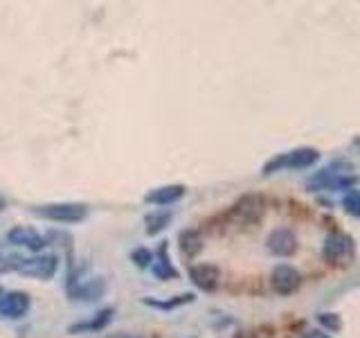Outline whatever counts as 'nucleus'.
Returning a JSON list of instances; mask_svg holds the SVG:
<instances>
[{"instance_id": "obj_21", "label": "nucleus", "mask_w": 360, "mask_h": 338, "mask_svg": "<svg viewBox=\"0 0 360 338\" xmlns=\"http://www.w3.org/2000/svg\"><path fill=\"white\" fill-rule=\"evenodd\" d=\"M117 338H140V336H131V334H124V336H117Z\"/></svg>"}, {"instance_id": "obj_1", "label": "nucleus", "mask_w": 360, "mask_h": 338, "mask_svg": "<svg viewBox=\"0 0 360 338\" xmlns=\"http://www.w3.org/2000/svg\"><path fill=\"white\" fill-rule=\"evenodd\" d=\"M34 212L43 219L59 221V223H79L86 219L88 208L84 203H50V206H39Z\"/></svg>"}, {"instance_id": "obj_9", "label": "nucleus", "mask_w": 360, "mask_h": 338, "mask_svg": "<svg viewBox=\"0 0 360 338\" xmlns=\"http://www.w3.org/2000/svg\"><path fill=\"white\" fill-rule=\"evenodd\" d=\"M349 253H352V239H349L347 234H331V237H326V242H324V257L326 259L338 262V259H342Z\"/></svg>"}, {"instance_id": "obj_3", "label": "nucleus", "mask_w": 360, "mask_h": 338, "mask_svg": "<svg viewBox=\"0 0 360 338\" xmlns=\"http://www.w3.org/2000/svg\"><path fill=\"white\" fill-rule=\"evenodd\" d=\"M320 154L315 149H295V151H288V154H281L279 158H273L268 165H266V174H270L275 169H307L313 163H318Z\"/></svg>"}, {"instance_id": "obj_8", "label": "nucleus", "mask_w": 360, "mask_h": 338, "mask_svg": "<svg viewBox=\"0 0 360 338\" xmlns=\"http://www.w3.org/2000/svg\"><path fill=\"white\" fill-rule=\"evenodd\" d=\"M183 194H185L183 185H165V187L151 189L149 194L144 196V201L151 203V206H172V203L183 199Z\"/></svg>"}, {"instance_id": "obj_13", "label": "nucleus", "mask_w": 360, "mask_h": 338, "mask_svg": "<svg viewBox=\"0 0 360 338\" xmlns=\"http://www.w3.org/2000/svg\"><path fill=\"white\" fill-rule=\"evenodd\" d=\"M172 219V214L169 212H153L146 217V232L149 234H158L160 230H165V225Z\"/></svg>"}, {"instance_id": "obj_11", "label": "nucleus", "mask_w": 360, "mask_h": 338, "mask_svg": "<svg viewBox=\"0 0 360 338\" xmlns=\"http://www.w3.org/2000/svg\"><path fill=\"white\" fill-rule=\"evenodd\" d=\"M106 284H104V280L101 277H95V280H90V282H84V284H79L75 291H72V296L79 298V300H97L101 298V293H104Z\"/></svg>"}, {"instance_id": "obj_2", "label": "nucleus", "mask_w": 360, "mask_h": 338, "mask_svg": "<svg viewBox=\"0 0 360 338\" xmlns=\"http://www.w3.org/2000/svg\"><path fill=\"white\" fill-rule=\"evenodd\" d=\"M56 268H59V259L54 255H37V257H20L18 262V273L37 280H50Z\"/></svg>"}, {"instance_id": "obj_17", "label": "nucleus", "mask_w": 360, "mask_h": 338, "mask_svg": "<svg viewBox=\"0 0 360 338\" xmlns=\"http://www.w3.org/2000/svg\"><path fill=\"white\" fill-rule=\"evenodd\" d=\"M345 210L352 212L354 217H360V192H349L345 196Z\"/></svg>"}, {"instance_id": "obj_18", "label": "nucleus", "mask_w": 360, "mask_h": 338, "mask_svg": "<svg viewBox=\"0 0 360 338\" xmlns=\"http://www.w3.org/2000/svg\"><path fill=\"white\" fill-rule=\"evenodd\" d=\"M320 320H322V325L329 327L331 332H338V330H340V320H338V315H335V313H322V315H320Z\"/></svg>"}, {"instance_id": "obj_4", "label": "nucleus", "mask_w": 360, "mask_h": 338, "mask_svg": "<svg viewBox=\"0 0 360 338\" xmlns=\"http://www.w3.org/2000/svg\"><path fill=\"white\" fill-rule=\"evenodd\" d=\"M30 296L22 291H11V293H5L3 298H0V315L3 318H9V320H16V318H22V315H27L30 311Z\"/></svg>"}, {"instance_id": "obj_5", "label": "nucleus", "mask_w": 360, "mask_h": 338, "mask_svg": "<svg viewBox=\"0 0 360 338\" xmlns=\"http://www.w3.org/2000/svg\"><path fill=\"white\" fill-rule=\"evenodd\" d=\"M7 242L14 244V246H20V248H27V251H41V248L45 246V239L43 237L30 228V225H16V228H11L7 232Z\"/></svg>"}, {"instance_id": "obj_15", "label": "nucleus", "mask_w": 360, "mask_h": 338, "mask_svg": "<svg viewBox=\"0 0 360 338\" xmlns=\"http://www.w3.org/2000/svg\"><path fill=\"white\" fill-rule=\"evenodd\" d=\"M20 257L18 255H11L5 248H0V273H9V270H16L18 268Z\"/></svg>"}, {"instance_id": "obj_7", "label": "nucleus", "mask_w": 360, "mask_h": 338, "mask_svg": "<svg viewBox=\"0 0 360 338\" xmlns=\"http://www.w3.org/2000/svg\"><path fill=\"white\" fill-rule=\"evenodd\" d=\"M295 248H297V239L288 228H277L268 234V251L277 257H288L295 253Z\"/></svg>"}, {"instance_id": "obj_12", "label": "nucleus", "mask_w": 360, "mask_h": 338, "mask_svg": "<svg viewBox=\"0 0 360 338\" xmlns=\"http://www.w3.org/2000/svg\"><path fill=\"white\" fill-rule=\"evenodd\" d=\"M110 315H112V311H110V309L99 311L93 320H88V323H79V325L70 327V332H97V330H104V327L110 323Z\"/></svg>"}, {"instance_id": "obj_14", "label": "nucleus", "mask_w": 360, "mask_h": 338, "mask_svg": "<svg viewBox=\"0 0 360 338\" xmlns=\"http://www.w3.org/2000/svg\"><path fill=\"white\" fill-rule=\"evenodd\" d=\"M180 242H183L180 244L183 246V253H187V255H196L200 251V239L194 230H187V232L180 234Z\"/></svg>"}, {"instance_id": "obj_19", "label": "nucleus", "mask_w": 360, "mask_h": 338, "mask_svg": "<svg viewBox=\"0 0 360 338\" xmlns=\"http://www.w3.org/2000/svg\"><path fill=\"white\" fill-rule=\"evenodd\" d=\"M133 259H135V264H138V266H149L151 264V253L149 251H135Z\"/></svg>"}, {"instance_id": "obj_16", "label": "nucleus", "mask_w": 360, "mask_h": 338, "mask_svg": "<svg viewBox=\"0 0 360 338\" xmlns=\"http://www.w3.org/2000/svg\"><path fill=\"white\" fill-rule=\"evenodd\" d=\"M151 268H153V273L160 277V280H167V277H174L176 275V268L169 264V259L162 257V255H160V259H158L155 264H151Z\"/></svg>"}, {"instance_id": "obj_10", "label": "nucleus", "mask_w": 360, "mask_h": 338, "mask_svg": "<svg viewBox=\"0 0 360 338\" xmlns=\"http://www.w3.org/2000/svg\"><path fill=\"white\" fill-rule=\"evenodd\" d=\"M189 275H191V280H194L200 289H205V291L214 289V287H217V282L221 280L219 268L212 266V264H198V266H194V268L189 270Z\"/></svg>"}, {"instance_id": "obj_22", "label": "nucleus", "mask_w": 360, "mask_h": 338, "mask_svg": "<svg viewBox=\"0 0 360 338\" xmlns=\"http://www.w3.org/2000/svg\"><path fill=\"white\" fill-rule=\"evenodd\" d=\"M3 206H5V201H3V199H0V210H3Z\"/></svg>"}, {"instance_id": "obj_20", "label": "nucleus", "mask_w": 360, "mask_h": 338, "mask_svg": "<svg viewBox=\"0 0 360 338\" xmlns=\"http://www.w3.org/2000/svg\"><path fill=\"white\" fill-rule=\"evenodd\" d=\"M302 338H331L326 332H320V330H311V332H307Z\"/></svg>"}, {"instance_id": "obj_6", "label": "nucleus", "mask_w": 360, "mask_h": 338, "mask_svg": "<svg viewBox=\"0 0 360 338\" xmlns=\"http://www.w3.org/2000/svg\"><path fill=\"white\" fill-rule=\"evenodd\" d=\"M273 289L277 291V293H281V296H288V293H292V291H297V287H300V282H302V277H300V273L292 266H288V264H279V266H275V270H273Z\"/></svg>"}]
</instances>
